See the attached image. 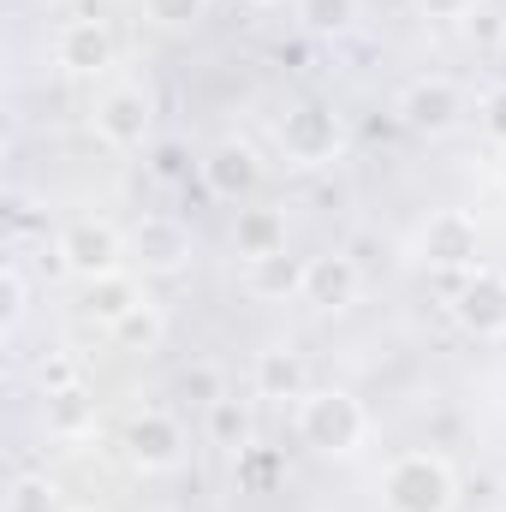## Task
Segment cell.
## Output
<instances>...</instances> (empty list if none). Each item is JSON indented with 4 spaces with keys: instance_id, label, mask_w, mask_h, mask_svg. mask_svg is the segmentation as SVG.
<instances>
[{
    "instance_id": "1",
    "label": "cell",
    "mask_w": 506,
    "mask_h": 512,
    "mask_svg": "<svg viewBox=\"0 0 506 512\" xmlns=\"http://www.w3.org/2000/svg\"><path fill=\"white\" fill-rule=\"evenodd\" d=\"M298 441L322 459H352L370 441V411L346 387H310L298 399Z\"/></svg>"
},
{
    "instance_id": "2",
    "label": "cell",
    "mask_w": 506,
    "mask_h": 512,
    "mask_svg": "<svg viewBox=\"0 0 506 512\" xmlns=\"http://www.w3.org/2000/svg\"><path fill=\"white\" fill-rule=\"evenodd\" d=\"M453 501H459V483H453L441 453L417 447L381 471V507L387 512H453Z\"/></svg>"
},
{
    "instance_id": "3",
    "label": "cell",
    "mask_w": 506,
    "mask_h": 512,
    "mask_svg": "<svg viewBox=\"0 0 506 512\" xmlns=\"http://www.w3.org/2000/svg\"><path fill=\"white\" fill-rule=\"evenodd\" d=\"M274 143H280V161H286V167L316 173V167H334V161H340V149H346V126H340L334 108H322V102H298V108L280 114Z\"/></svg>"
},
{
    "instance_id": "4",
    "label": "cell",
    "mask_w": 506,
    "mask_h": 512,
    "mask_svg": "<svg viewBox=\"0 0 506 512\" xmlns=\"http://www.w3.org/2000/svg\"><path fill=\"white\" fill-rule=\"evenodd\" d=\"M483 256V233L465 209H435L423 227H417V262L429 268H447V274H471Z\"/></svg>"
},
{
    "instance_id": "5",
    "label": "cell",
    "mask_w": 506,
    "mask_h": 512,
    "mask_svg": "<svg viewBox=\"0 0 506 512\" xmlns=\"http://www.w3.org/2000/svg\"><path fill=\"white\" fill-rule=\"evenodd\" d=\"M453 316L465 334L477 340H506V274L501 268H471L459 286H453Z\"/></svg>"
},
{
    "instance_id": "6",
    "label": "cell",
    "mask_w": 506,
    "mask_h": 512,
    "mask_svg": "<svg viewBox=\"0 0 506 512\" xmlns=\"http://www.w3.org/2000/svg\"><path fill=\"white\" fill-rule=\"evenodd\" d=\"M149 126H155V102L143 84H108L102 102H96V137L108 149H143L149 143Z\"/></svg>"
},
{
    "instance_id": "7",
    "label": "cell",
    "mask_w": 506,
    "mask_h": 512,
    "mask_svg": "<svg viewBox=\"0 0 506 512\" xmlns=\"http://www.w3.org/2000/svg\"><path fill=\"white\" fill-rule=\"evenodd\" d=\"M54 251H60V268H66V274L102 280V274H114V268L126 262V233L108 227V221H72Z\"/></svg>"
},
{
    "instance_id": "8",
    "label": "cell",
    "mask_w": 506,
    "mask_h": 512,
    "mask_svg": "<svg viewBox=\"0 0 506 512\" xmlns=\"http://www.w3.org/2000/svg\"><path fill=\"white\" fill-rule=\"evenodd\" d=\"M126 459L143 471V477H161V471H179V459H185V429H179V417L173 411H137L126 423Z\"/></svg>"
},
{
    "instance_id": "9",
    "label": "cell",
    "mask_w": 506,
    "mask_h": 512,
    "mask_svg": "<svg viewBox=\"0 0 506 512\" xmlns=\"http://www.w3.org/2000/svg\"><path fill=\"white\" fill-rule=\"evenodd\" d=\"M399 120L417 131V137H447V131L465 120V90L453 78H411L399 90Z\"/></svg>"
},
{
    "instance_id": "10",
    "label": "cell",
    "mask_w": 506,
    "mask_h": 512,
    "mask_svg": "<svg viewBox=\"0 0 506 512\" xmlns=\"http://www.w3.org/2000/svg\"><path fill=\"white\" fill-rule=\"evenodd\" d=\"M114 60H120V42H114V30H108L102 18H72V24H60V36H54V66H60V72H72V78H102V72H114Z\"/></svg>"
},
{
    "instance_id": "11",
    "label": "cell",
    "mask_w": 506,
    "mask_h": 512,
    "mask_svg": "<svg viewBox=\"0 0 506 512\" xmlns=\"http://www.w3.org/2000/svg\"><path fill=\"white\" fill-rule=\"evenodd\" d=\"M358 292H364V268H358L346 251L310 256V268H304V304H310V310L340 316V310L358 304Z\"/></svg>"
},
{
    "instance_id": "12",
    "label": "cell",
    "mask_w": 506,
    "mask_h": 512,
    "mask_svg": "<svg viewBox=\"0 0 506 512\" xmlns=\"http://www.w3.org/2000/svg\"><path fill=\"white\" fill-rule=\"evenodd\" d=\"M256 179H262V167H256V149L245 137H221V143L203 155V185H209V197H221V203H245L256 191Z\"/></svg>"
},
{
    "instance_id": "13",
    "label": "cell",
    "mask_w": 506,
    "mask_h": 512,
    "mask_svg": "<svg viewBox=\"0 0 506 512\" xmlns=\"http://www.w3.org/2000/svg\"><path fill=\"white\" fill-rule=\"evenodd\" d=\"M126 245L137 251L143 274H173V268H185V262H191V233H185L173 215H143V221L131 227Z\"/></svg>"
},
{
    "instance_id": "14",
    "label": "cell",
    "mask_w": 506,
    "mask_h": 512,
    "mask_svg": "<svg viewBox=\"0 0 506 512\" xmlns=\"http://www.w3.org/2000/svg\"><path fill=\"white\" fill-rule=\"evenodd\" d=\"M137 304H149V298H143L137 274H126V268H114V274H102V280H84V316L102 322V328H120Z\"/></svg>"
},
{
    "instance_id": "15",
    "label": "cell",
    "mask_w": 506,
    "mask_h": 512,
    "mask_svg": "<svg viewBox=\"0 0 506 512\" xmlns=\"http://www.w3.org/2000/svg\"><path fill=\"white\" fill-rule=\"evenodd\" d=\"M251 393L256 399H304V358L292 346H262L251 358Z\"/></svg>"
},
{
    "instance_id": "16",
    "label": "cell",
    "mask_w": 506,
    "mask_h": 512,
    "mask_svg": "<svg viewBox=\"0 0 506 512\" xmlns=\"http://www.w3.org/2000/svg\"><path fill=\"white\" fill-rule=\"evenodd\" d=\"M48 405H42V423H48V435L54 441H66V447H78V441H90L96 429H102V417H96V399L84 393V387H66V393H42Z\"/></svg>"
},
{
    "instance_id": "17",
    "label": "cell",
    "mask_w": 506,
    "mask_h": 512,
    "mask_svg": "<svg viewBox=\"0 0 506 512\" xmlns=\"http://www.w3.org/2000/svg\"><path fill=\"white\" fill-rule=\"evenodd\" d=\"M304 268H310V256H256V262H245V292L251 298H304Z\"/></svg>"
},
{
    "instance_id": "18",
    "label": "cell",
    "mask_w": 506,
    "mask_h": 512,
    "mask_svg": "<svg viewBox=\"0 0 506 512\" xmlns=\"http://www.w3.org/2000/svg\"><path fill=\"white\" fill-rule=\"evenodd\" d=\"M233 251L256 262V256H280L286 251V215L280 209H239V221H233Z\"/></svg>"
},
{
    "instance_id": "19",
    "label": "cell",
    "mask_w": 506,
    "mask_h": 512,
    "mask_svg": "<svg viewBox=\"0 0 506 512\" xmlns=\"http://www.w3.org/2000/svg\"><path fill=\"white\" fill-rule=\"evenodd\" d=\"M292 12H298V24L310 36H352L364 6L358 0H292Z\"/></svg>"
},
{
    "instance_id": "20",
    "label": "cell",
    "mask_w": 506,
    "mask_h": 512,
    "mask_svg": "<svg viewBox=\"0 0 506 512\" xmlns=\"http://www.w3.org/2000/svg\"><path fill=\"white\" fill-rule=\"evenodd\" d=\"M209 441L227 447V453H245V447H251V411H245V399L221 393V399L209 405Z\"/></svg>"
},
{
    "instance_id": "21",
    "label": "cell",
    "mask_w": 506,
    "mask_h": 512,
    "mask_svg": "<svg viewBox=\"0 0 506 512\" xmlns=\"http://www.w3.org/2000/svg\"><path fill=\"white\" fill-rule=\"evenodd\" d=\"M137 6H143V18L155 30H197L215 0H137Z\"/></svg>"
},
{
    "instance_id": "22",
    "label": "cell",
    "mask_w": 506,
    "mask_h": 512,
    "mask_svg": "<svg viewBox=\"0 0 506 512\" xmlns=\"http://www.w3.org/2000/svg\"><path fill=\"white\" fill-rule=\"evenodd\" d=\"M6 512H54V483H48L42 471L12 477V489H6Z\"/></svg>"
},
{
    "instance_id": "23",
    "label": "cell",
    "mask_w": 506,
    "mask_h": 512,
    "mask_svg": "<svg viewBox=\"0 0 506 512\" xmlns=\"http://www.w3.org/2000/svg\"><path fill=\"white\" fill-rule=\"evenodd\" d=\"M114 334L126 340L131 352H149V346H161L167 322H161V310H155V304H137V310H131V316L120 322V328H114Z\"/></svg>"
},
{
    "instance_id": "24",
    "label": "cell",
    "mask_w": 506,
    "mask_h": 512,
    "mask_svg": "<svg viewBox=\"0 0 506 512\" xmlns=\"http://www.w3.org/2000/svg\"><path fill=\"white\" fill-rule=\"evenodd\" d=\"M0 292H6V316H0V322H6V334H18L24 316H30V280H24V262H18V256H12L6 274H0Z\"/></svg>"
},
{
    "instance_id": "25",
    "label": "cell",
    "mask_w": 506,
    "mask_h": 512,
    "mask_svg": "<svg viewBox=\"0 0 506 512\" xmlns=\"http://www.w3.org/2000/svg\"><path fill=\"white\" fill-rule=\"evenodd\" d=\"M185 399H197V405H203V411H209V405H215V399H221V370H215V364H191V370H185Z\"/></svg>"
},
{
    "instance_id": "26",
    "label": "cell",
    "mask_w": 506,
    "mask_h": 512,
    "mask_svg": "<svg viewBox=\"0 0 506 512\" xmlns=\"http://www.w3.org/2000/svg\"><path fill=\"white\" fill-rule=\"evenodd\" d=\"M36 387H42V393L78 387V364H72V358H42V364H36Z\"/></svg>"
},
{
    "instance_id": "27",
    "label": "cell",
    "mask_w": 506,
    "mask_h": 512,
    "mask_svg": "<svg viewBox=\"0 0 506 512\" xmlns=\"http://www.w3.org/2000/svg\"><path fill=\"white\" fill-rule=\"evenodd\" d=\"M471 6L477 0H417V12L435 18V24H459V18H471Z\"/></svg>"
},
{
    "instance_id": "28",
    "label": "cell",
    "mask_w": 506,
    "mask_h": 512,
    "mask_svg": "<svg viewBox=\"0 0 506 512\" xmlns=\"http://www.w3.org/2000/svg\"><path fill=\"white\" fill-rule=\"evenodd\" d=\"M483 131H489L495 143H506V84L489 90V102H483Z\"/></svg>"
},
{
    "instance_id": "29",
    "label": "cell",
    "mask_w": 506,
    "mask_h": 512,
    "mask_svg": "<svg viewBox=\"0 0 506 512\" xmlns=\"http://www.w3.org/2000/svg\"><path fill=\"white\" fill-rule=\"evenodd\" d=\"M149 512H179V507H149Z\"/></svg>"
},
{
    "instance_id": "30",
    "label": "cell",
    "mask_w": 506,
    "mask_h": 512,
    "mask_svg": "<svg viewBox=\"0 0 506 512\" xmlns=\"http://www.w3.org/2000/svg\"><path fill=\"white\" fill-rule=\"evenodd\" d=\"M501 191H506V161H501Z\"/></svg>"
},
{
    "instance_id": "31",
    "label": "cell",
    "mask_w": 506,
    "mask_h": 512,
    "mask_svg": "<svg viewBox=\"0 0 506 512\" xmlns=\"http://www.w3.org/2000/svg\"><path fill=\"white\" fill-rule=\"evenodd\" d=\"M251 6H274V0H251Z\"/></svg>"
},
{
    "instance_id": "32",
    "label": "cell",
    "mask_w": 506,
    "mask_h": 512,
    "mask_svg": "<svg viewBox=\"0 0 506 512\" xmlns=\"http://www.w3.org/2000/svg\"><path fill=\"white\" fill-rule=\"evenodd\" d=\"M501 84H506V78H501Z\"/></svg>"
},
{
    "instance_id": "33",
    "label": "cell",
    "mask_w": 506,
    "mask_h": 512,
    "mask_svg": "<svg viewBox=\"0 0 506 512\" xmlns=\"http://www.w3.org/2000/svg\"><path fill=\"white\" fill-rule=\"evenodd\" d=\"M84 512H90V507H84Z\"/></svg>"
}]
</instances>
